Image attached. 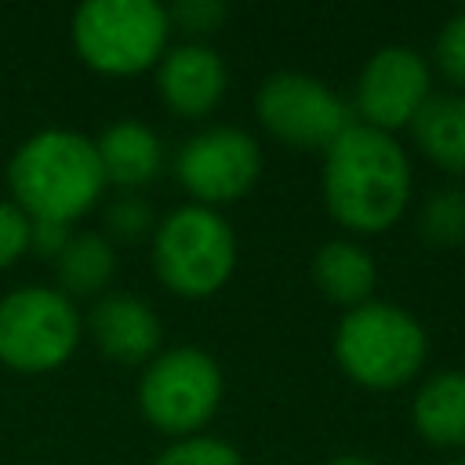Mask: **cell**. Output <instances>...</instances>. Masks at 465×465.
Here are the masks:
<instances>
[{"instance_id":"cell-1","label":"cell","mask_w":465,"mask_h":465,"mask_svg":"<svg viewBox=\"0 0 465 465\" xmlns=\"http://www.w3.org/2000/svg\"><path fill=\"white\" fill-rule=\"evenodd\" d=\"M323 203L352 232H385L403 218L414 178L403 145L367 124H349L323 149Z\"/></svg>"},{"instance_id":"cell-2","label":"cell","mask_w":465,"mask_h":465,"mask_svg":"<svg viewBox=\"0 0 465 465\" xmlns=\"http://www.w3.org/2000/svg\"><path fill=\"white\" fill-rule=\"evenodd\" d=\"M7 189L11 203H18L29 222L73 225L105 193L94 138L69 127L29 134L7 160Z\"/></svg>"},{"instance_id":"cell-3","label":"cell","mask_w":465,"mask_h":465,"mask_svg":"<svg viewBox=\"0 0 465 465\" xmlns=\"http://www.w3.org/2000/svg\"><path fill=\"white\" fill-rule=\"evenodd\" d=\"M429 356V334L414 312L392 302H363L338 320L334 360L363 389L407 385Z\"/></svg>"},{"instance_id":"cell-4","label":"cell","mask_w":465,"mask_h":465,"mask_svg":"<svg viewBox=\"0 0 465 465\" xmlns=\"http://www.w3.org/2000/svg\"><path fill=\"white\" fill-rule=\"evenodd\" d=\"M153 272L178 298L218 294L236 269V232L214 211L185 203L153 229Z\"/></svg>"},{"instance_id":"cell-5","label":"cell","mask_w":465,"mask_h":465,"mask_svg":"<svg viewBox=\"0 0 465 465\" xmlns=\"http://www.w3.org/2000/svg\"><path fill=\"white\" fill-rule=\"evenodd\" d=\"M167 7L153 0H87L73 15V47L94 73L134 76L167 51Z\"/></svg>"},{"instance_id":"cell-6","label":"cell","mask_w":465,"mask_h":465,"mask_svg":"<svg viewBox=\"0 0 465 465\" xmlns=\"http://www.w3.org/2000/svg\"><path fill=\"white\" fill-rule=\"evenodd\" d=\"M225 378L200 345H174L156 352L138 378V407L145 421L167 436H196L222 403Z\"/></svg>"},{"instance_id":"cell-7","label":"cell","mask_w":465,"mask_h":465,"mask_svg":"<svg viewBox=\"0 0 465 465\" xmlns=\"http://www.w3.org/2000/svg\"><path fill=\"white\" fill-rule=\"evenodd\" d=\"M84 316L58 287H18L0 298V363L22 374L62 367L80 341Z\"/></svg>"},{"instance_id":"cell-8","label":"cell","mask_w":465,"mask_h":465,"mask_svg":"<svg viewBox=\"0 0 465 465\" xmlns=\"http://www.w3.org/2000/svg\"><path fill=\"white\" fill-rule=\"evenodd\" d=\"M254 113L280 145L316 153H323L352 124L349 105L320 76L298 69L265 76L254 94Z\"/></svg>"},{"instance_id":"cell-9","label":"cell","mask_w":465,"mask_h":465,"mask_svg":"<svg viewBox=\"0 0 465 465\" xmlns=\"http://www.w3.org/2000/svg\"><path fill=\"white\" fill-rule=\"evenodd\" d=\"M258 174H262V149L243 127L232 124L203 127L189 134L174 153V178L200 207L218 211V203H232L247 196Z\"/></svg>"},{"instance_id":"cell-10","label":"cell","mask_w":465,"mask_h":465,"mask_svg":"<svg viewBox=\"0 0 465 465\" xmlns=\"http://www.w3.org/2000/svg\"><path fill=\"white\" fill-rule=\"evenodd\" d=\"M429 94V62L407 44H385L363 62L356 76V124L392 134L396 127H411Z\"/></svg>"},{"instance_id":"cell-11","label":"cell","mask_w":465,"mask_h":465,"mask_svg":"<svg viewBox=\"0 0 465 465\" xmlns=\"http://www.w3.org/2000/svg\"><path fill=\"white\" fill-rule=\"evenodd\" d=\"M229 91L225 58L211 44H178L167 47L156 62V94L174 116L203 120L211 116Z\"/></svg>"},{"instance_id":"cell-12","label":"cell","mask_w":465,"mask_h":465,"mask_svg":"<svg viewBox=\"0 0 465 465\" xmlns=\"http://www.w3.org/2000/svg\"><path fill=\"white\" fill-rule=\"evenodd\" d=\"M84 327L98 352L116 363H149L163 341L160 316L134 294H102L91 305Z\"/></svg>"},{"instance_id":"cell-13","label":"cell","mask_w":465,"mask_h":465,"mask_svg":"<svg viewBox=\"0 0 465 465\" xmlns=\"http://www.w3.org/2000/svg\"><path fill=\"white\" fill-rule=\"evenodd\" d=\"M105 185H120L124 193H134L149 185L163 167V145L160 134L142 120H116L94 138Z\"/></svg>"},{"instance_id":"cell-14","label":"cell","mask_w":465,"mask_h":465,"mask_svg":"<svg viewBox=\"0 0 465 465\" xmlns=\"http://www.w3.org/2000/svg\"><path fill=\"white\" fill-rule=\"evenodd\" d=\"M312 280L327 302L345 305V312H349V309L371 302L374 283H378V269H374V258L363 243L327 240L312 258Z\"/></svg>"},{"instance_id":"cell-15","label":"cell","mask_w":465,"mask_h":465,"mask_svg":"<svg viewBox=\"0 0 465 465\" xmlns=\"http://www.w3.org/2000/svg\"><path fill=\"white\" fill-rule=\"evenodd\" d=\"M414 145L447 174H465V91L429 94L411 120Z\"/></svg>"},{"instance_id":"cell-16","label":"cell","mask_w":465,"mask_h":465,"mask_svg":"<svg viewBox=\"0 0 465 465\" xmlns=\"http://www.w3.org/2000/svg\"><path fill=\"white\" fill-rule=\"evenodd\" d=\"M411 421L432 447H465V371H440L421 381Z\"/></svg>"},{"instance_id":"cell-17","label":"cell","mask_w":465,"mask_h":465,"mask_svg":"<svg viewBox=\"0 0 465 465\" xmlns=\"http://www.w3.org/2000/svg\"><path fill=\"white\" fill-rule=\"evenodd\" d=\"M54 272H58V291L65 298L73 302L94 298L98 291L109 287L116 272V251L102 232H73L62 254L54 258Z\"/></svg>"},{"instance_id":"cell-18","label":"cell","mask_w":465,"mask_h":465,"mask_svg":"<svg viewBox=\"0 0 465 465\" xmlns=\"http://www.w3.org/2000/svg\"><path fill=\"white\" fill-rule=\"evenodd\" d=\"M418 232L432 247H461L465 243V185H440L425 196L418 214Z\"/></svg>"},{"instance_id":"cell-19","label":"cell","mask_w":465,"mask_h":465,"mask_svg":"<svg viewBox=\"0 0 465 465\" xmlns=\"http://www.w3.org/2000/svg\"><path fill=\"white\" fill-rule=\"evenodd\" d=\"M105 229H109V243H113V240L134 243V240L153 236L156 214H153V207H149L145 196H138V193H120V196L109 200V207H105Z\"/></svg>"},{"instance_id":"cell-20","label":"cell","mask_w":465,"mask_h":465,"mask_svg":"<svg viewBox=\"0 0 465 465\" xmlns=\"http://www.w3.org/2000/svg\"><path fill=\"white\" fill-rule=\"evenodd\" d=\"M153 465H243L240 450L218 436H185L156 454Z\"/></svg>"},{"instance_id":"cell-21","label":"cell","mask_w":465,"mask_h":465,"mask_svg":"<svg viewBox=\"0 0 465 465\" xmlns=\"http://www.w3.org/2000/svg\"><path fill=\"white\" fill-rule=\"evenodd\" d=\"M225 18H229V7L222 0H178L174 7H167L171 29L193 36V44H203V36L218 33Z\"/></svg>"},{"instance_id":"cell-22","label":"cell","mask_w":465,"mask_h":465,"mask_svg":"<svg viewBox=\"0 0 465 465\" xmlns=\"http://www.w3.org/2000/svg\"><path fill=\"white\" fill-rule=\"evenodd\" d=\"M432 58H436V69H440L454 87H465V7L454 11V15L440 25Z\"/></svg>"},{"instance_id":"cell-23","label":"cell","mask_w":465,"mask_h":465,"mask_svg":"<svg viewBox=\"0 0 465 465\" xmlns=\"http://www.w3.org/2000/svg\"><path fill=\"white\" fill-rule=\"evenodd\" d=\"M29 225H33L29 214L0 196V269L15 265L29 251Z\"/></svg>"},{"instance_id":"cell-24","label":"cell","mask_w":465,"mask_h":465,"mask_svg":"<svg viewBox=\"0 0 465 465\" xmlns=\"http://www.w3.org/2000/svg\"><path fill=\"white\" fill-rule=\"evenodd\" d=\"M69 225H58V222H33L29 225V251L40 254V258H58L62 247L69 243Z\"/></svg>"},{"instance_id":"cell-25","label":"cell","mask_w":465,"mask_h":465,"mask_svg":"<svg viewBox=\"0 0 465 465\" xmlns=\"http://www.w3.org/2000/svg\"><path fill=\"white\" fill-rule=\"evenodd\" d=\"M327 465H378V461H371V458H363V454H338V458H331Z\"/></svg>"},{"instance_id":"cell-26","label":"cell","mask_w":465,"mask_h":465,"mask_svg":"<svg viewBox=\"0 0 465 465\" xmlns=\"http://www.w3.org/2000/svg\"><path fill=\"white\" fill-rule=\"evenodd\" d=\"M450 465H465V458H458V461H450Z\"/></svg>"}]
</instances>
